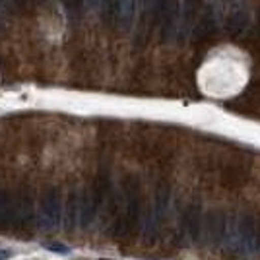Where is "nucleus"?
Listing matches in <instances>:
<instances>
[{
	"instance_id": "1",
	"label": "nucleus",
	"mask_w": 260,
	"mask_h": 260,
	"mask_svg": "<svg viewBox=\"0 0 260 260\" xmlns=\"http://www.w3.org/2000/svg\"><path fill=\"white\" fill-rule=\"evenodd\" d=\"M60 214H62V206H60V196L54 188H47L39 204V225L45 231H53L58 228L60 223Z\"/></svg>"
},
{
	"instance_id": "2",
	"label": "nucleus",
	"mask_w": 260,
	"mask_h": 260,
	"mask_svg": "<svg viewBox=\"0 0 260 260\" xmlns=\"http://www.w3.org/2000/svg\"><path fill=\"white\" fill-rule=\"evenodd\" d=\"M247 16H249V12L243 6V2H233L225 12V27L233 33L241 31L247 25V20H249Z\"/></svg>"
},
{
	"instance_id": "3",
	"label": "nucleus",
	"mask_w": 260,
	"mask_h": 260,
	"mask_svg": "<svg viewBox=\"0 0 260 260\" xmlns=\"http://www.w3.org/2000/svg\"><path fill=\"white\" fill-rule=\"evenodd\" d=\"M16 219V200L8 192H0V228L10 225Z\"/></svg>"
},
{
	"instance_id": "4",
	"label": "nucleus",
	"mask_w": 260,
	"mask_h": 260,
	"mask_svg": "<svg viewBox=\"0 0 260 260\" xmlns=\"http://www.w3.org/2000/svg\"><path fill=\"white\" fill-rule=\"evenodd\" d=\"M134 12H136V0H119L117 20L122 29H130L132 20H134Z\"/></svg>"
},
{
	"instance_id": "5",
	"label": "nucleus",
	"mask_w": 260,
	"mask_h": 260,
	"mask_svg": "<svg viewBox=\"0 0 260 260\" xmlns=\"http://www.w3.org/2000/svg\"><path fill=\"white\" fill-rule=\"evenodd\" d=\"M93 216H95V200L89 192H86L80 198V221H82V225L87 228Z\"/></svg>"
},
{
	"instance_id": "6",
	"label": "nucleus",
	"mask_w": 260,
	"mask_h": 260,
	"mask_svg": "<svg viewBox=\"0 0 260 260\" xmlns=\"http://www.w3.org/2000/svg\"><path fill=\"white\" fill-rule=\"evenodd\" d=\"M78 217H80V198H78V192H72L66 202V229H74Z\"/></svg>"
},
{
	"instance_id": "7",
	"label": "nucleus",
	"mask_w": 260,
	"mask_h": 260,
	"mask_svg": "<svg viewBox=\"0 0 260 260\" xmlns=\"http://www.w3.org/2000/svg\"><path fill=\"white\" fill-rule=\"evenodd\" d=\"M101 14H103V20L105 23H113L117 18V8H119V0H101L99 4Z\"/></svg>"
},
{
	"instance_id": "8",
	"label": "nucleus",
	"mask_w": 260,
	"mask_h": 260,
	"mask_svg": "<svg viewBox=\"0 0 260 260\" xmlns=\"http://www.w3.org/2000/svg\"><path fill=\"white\" fill-rule=\"evenodd\" d=\"M62 4H64L66 12L72 16V18H78L80 14H82V4H84V0H60Z\"/></svg>"
},
{
	"instance_id": "9",
	"label": "nucleus",
	"mask_w": 260,
	"mask_h": 260,
	"mask_svg": "<svg viewBox=\"0 0 260 260\" xmlns=\"http://www.w3.org/2000/svg\"><path fill=\"white\" fill-rule=\"evenodd\" d=\"M45 249L56 250V252H68V250H70L66 245H60V243H45Z\"/></svg>"
},
{
	"instance_id": "10",
	"label": "nucleus",
	"mask_w": 260,
	"mask_h": 260,
	"mask_svg": "<svg viewBox=\"0 0 260 260\" xmlns=\"http://www.w3.org/2000/svg\"><path fill=\"white\" fill-rule=\"evenodd\" d=\"M14 6H16V10H27V6H29V0H14Z\"/></svg>"
},
{
	"instance_id": "11",
	"label": "nucleus",
	"mask_w": 260,
	"mask_h": 260,
	"mask_svg": "<svg viewBox=\"0 0 260 260\" xmlns=\"http://www.w3.org/2000/svg\"><path fill=\"white\" fill-rule=\"evenodd\" d=\"M86 4L89 8H99V4H101V0H86Z\"/></svg>"
},
{
	"instance_id": "12",
	"label": "nucleus",
	"mask_w": 260,
	"mask_h": 260,
	"mask_svg": "<svg viewBox=\"0 0 260 260\" xmlns=\"http://www.w3.org/2000/svg\"><path fill=\"white\" fill-rule=\"evenodd\" d=\"M8 258H10V252L4 249H0V260H8Z\"/></svg>"
},
{
	"instance_id": "13",
	"label": "nucleus",
	"mask_w": 260,
	"mask_h": 260,
	"mask_svg": "<svg viewBox=\"0 0 260 260\" xmlns=\"http://www.w3.org/2000/svg\"><path fill=\"white\" fill-rule=\"evenodd\" d=\"M35 2H39V4H43V2H47V0H35Z\"/></svg>"
},
{
	"instance_id": "14",
	"label": "nucleus",
	"mask_w": 260,
	"mask_h": 260,
	"mask_svg": "<svg viewBox=\"0 0 260 260\" xmlns=\"http://www.w3.org/2000/svg\"><path fill=\"white\" fill-rule=\"evenodd\" d=\"M99 260H109V258H99Z\"/></svg>"
}]
</instances>
